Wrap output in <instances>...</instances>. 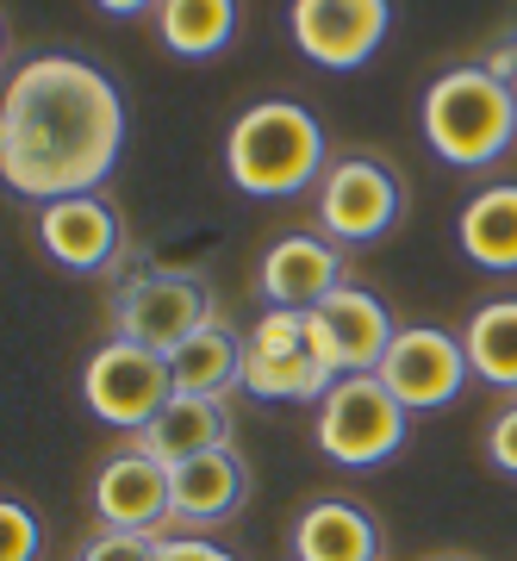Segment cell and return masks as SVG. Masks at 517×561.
Wrapping results in <instances>:
<instances>
[{"instance_id": "1", "label": "cell", "mask_w": 517, "mask_h": 561, "mask_svg": "<svg viewBox=\"0 0 517 561\" xmlns=\"http://www.w3.org/2000/svg\"><path fill=\"white\" fill-rule=\"evenodd\" d=\"M125 150V94L100 62L38 50L0 94V181L32 206L100 194Z\"/></svg>"}, {"instance_id": "2", "label": "cell", "mask_w": 517, "mask_h": 561, "mask_svg": "<svg viewBox=\"0 0 517 561\" xmlns=\"http://www.w3.org/2000/svg\"><path fill=\"white\" fill-rule=\"evenodd\" d=\"M324 169H331L324 125L299 101H256L225 131V175L250 201H294L306 187H319Z\"/></svg>"}, {"instance_id": "3", "label": "cell", "mask_w": 517, "mask_h": 561, "mask_svg": "<svg viewBox=\"0 0 517 561\" xmlns=\"http://www.w3.org/2000/svg\"><path fill=\"white\" fill-rule=\"evenodd\" d=\"M424 144L456 169H486L517 144V94L498 88L480 62L443 69L418 101Z\"/></svg>"}, {"instance_id": "4", "label": "cell", "mask_w": 517, "mask_h": 561, "mask_svg": "<svg viewBox=\"0 0 517 561\" xmlns=\"http://www.w3.org/2000/svg\"><path fill=\"white\" fill-rule=\"evenodd\" d=\"M412 437V412L387 393L380 375H343L312 412V443L337 468H380Z\"/></svg>"}, {"instance_id": "5", "label": "cell", "mask_w": 517, "mask_h": 561, "mask_svg": "<svg viewBox=\"0 0 517 561\" xmlns=\"http://www.w3.org/2000/svg\"><path fill=\"white\" fill-rule=\"evenodd\" d=\"M212 319V287L181 268H143V275L119 280L113 294V337L143 343L157 356H175L181 343H194Z\"/></svg>"}, {"instance_id": "6", "label": "cell", "mask_w": 517, "mask_h": 561, "mask_svg": "<svg viewBox=\"0 0 517 561\" xmlns=\"http://www.w3.org/2000/svg\"><path fill=\"white\" fill-rule=\"evenodd\" d=\"M81 400L100 424H113L125 437H143L150 419L175 400V368H169V356L143 350V343L106 337L81 362Z\"/></svg>"}, {"instance_id": "7", "label": "cell", "mask_w": 517, "mask_h": 561, "mask_svg": "<svg viewBox=\"0 0 517 561\" xmlns=\"http://www.w3.org/2000/svg\"><path fill=\"white\" fill-rule=\"evenodd\" d=\"M405 213V181L380 157H337L319 181V231L337 250L387 238Z\"/></svg>"}, {"instance_id": "8", "label": "cell", "mask_w": 517, "mask_h": 561, "mask_svg": "<svg viewBox=\"0 0 517 561\" xmlns=\"http://www.w3.org/2000/svg\"><path fill=\"white\" fill-rule=\"evenodd\" d=\"M399 324L387 312L375 287H361V280H343L337 294L319 306V312H306V350L331 368V375H375L387 350H393Z\"/></svg>"}, {"instance_id": "9", "label": "cell", "mask_w": 517, "mask_h": 561, "mask_svg": "<svg viewBox=\"0 0 517 561\" xmlns=\"http://www.w3.org/2000/svg\"><path fill=\"white\" fill-rule=\"evenodd\" d=\"M94 518L100 530H131V537H175V493L169 468L143 456L138 443H119L94 468Z\"/></svg>"}, {"instance_id": "10", "label": "cell", "mask_w": 517, "mask_h": 561, "mask_svg": "<svg viewBox=\"0 0 517 561\" xmlns=\"http://www.w3.org/2000/svg\"><path fill=\"white\" fill-rule=\"evenodd\" d=\"M375 375L387 381V393L405 412H437V405H449L461 387L474 381L461 337L443 331V324H399L393 350H387V362H380Z\"/></svg>"}, {"instance_id": "11", "label": "cell", "mask_w": 517, "mask_h": 561, "mask_svg": "<svg viewBox=\"0 0 517 561\" xmlns=\"http://www.w3.org/2000/svg\"><path fill=\"white\" fill-rule=\"evenodd\" d=\"M294 50L319 69H361L393 32L387 0H294Z\"/></svg>"}, {"instance_id": "12", "label": "cell", "mask_w": 517, "mask_h": 561, "mask_svg": "<svg viewBox=\"0 0 517 561\" xmlns=\"http://www.w3.org/2000/svg\"><path fill=\"white\" fill-rule=\"evenodd\" d=\"M349 268H343V250L324 231H287L262 250L256 287L275 312H319L331 294H337Z\"/></svg>"}, {"instance_id": "13", "label": "cell", "mask_w": 517, "mask_h": 561, "mask_svg": "<svg viewBox=\"0 0 517 561\" xmlns=\"http://www.w3.org/2000/svg\"><path fill=\"white\" fill-rule=\"evenodd\" d=\"M32 231H38L44 256L57 262V268H69V275H106L125 250V225L113 213V201H100V194L38 206Z\"/></svg>"}, {"instance_id": "14", "label": "cell", "mask_w": 517, "mask_h": 561, "mask_svg": "<svg viewBox=\"0 0 517 561\" xmlns=\"http://www.w3.org/2000/svg\"><path fill=\"white\" fill-rule=\"evenodd\" d=\"M169 493H175V530L181 537H206L212 524H225L250 493V468L238 449H212L169 468Z\"/></svg>"}, {"instance_id": "15", "label": "cell", "mask_w": 517, "mask_h": 561, "mask_svg": "<svg viewBox=\"0 0 517 561\" xmlns=\"http://www.w3.org/2000/svg\"><path fill=\"white\" fill-rule=\"evenodd\" d=\"M143 456H157L162 468H181L194 456H212V449H231V400H194V393H175L162 405L150 431L131 437Z\"/></svg>"}, {"instance_id": "16", "label": "cell", "mask_w": 517, "mask_h": 561, "mask_svg": "<svg viewBox=\"0 0 517 561\" xmlns=\"http://www.w3.org/2000/svg\"><path fill=\"white\" fill-rule=\"evenodd\" d=\"M294 561H380V524L356 500H312L294 518Z\"/></svg>"}, {"instance_id": "17", "label": "cell", "mask_w": 517, "mask_h": 561, "mask_svg": "<svg viewBox=\"0 0 517 561\" xmlns=\"http://www.w3.org/2000/svg\"><path fill=\"white\" fill-rule=\"evenodd\" d=\"M456 243L474 268L512 275L517 268V181H493V187H480L474 201L461 206Z\"/></svg>"}, {"instance_id": "18", "label": "cell", "mask_w": 517, "mask_h": 561, "mask_svg": "<svg viewBox=\"0 0 517 561\" xmlns=\"http://www.w3.org/2000/svg\"><path fill=\"white\" fill-rule=\"evenodd\" d=\"M175 393H194V400H231L243 387V337L231 324H206L194 343H181L175 356Z\"/></svg>"}, {"instance_id": "19", "label": "cell", "mask_w": 517, "mask_h": 561, "mask_svg": "<svg viewBox=\"0 0 517 561\" xmlns=\"http://www.w3.org/2000/svg\"><path fill=\"white\" fill-rule=\"evenodd\" d=\"M337 387V375L324 368L312 350H294V356H262L243 343V393L250 400H268V405H312Z\"/></svg>"}, {"instance_id": "20", "label": "cell", "mask_w": 517, "mask_h": 561, "mask_svg": "<svg viewBox=\"0 0 517 561\" xmlns=\"http://www.w3.org/2000/svg\"><path fill=\"white\" fill-rule=\"evenodd\" d=\"M461 350H468L474 381H486L517 400V300L474 306V319L461 324Z\"/></svg>"}, {"instance_id": "21", "label": "cell", "mask_w": 517, "mask_h": 561, "mask_svg": "<svg viewBox=\"0 0 517 561\" xmlns=\"http://www.w3.org/2000/svg\"><path fill=\"white\" fill-rule=\"evenodd\" d=\"M238 0H162L157 7V32L175 57L199 62V57H219L225 44L238 38Z\"/></svg>"}, {"instance_id": "22", "label": "cell", "mask_w": 517, "mask_h": 561, "mask_svg": "<svg viewBox=\"0 0 517 561\" xmlns=\"http://www.w3.org/2000/svg\"><path fill=\"white\" fill-rule=\"evenodd\" d=\"M44 524L32 518L25 500H0V561H38Z\"/></svg>"}, {"instance_id": "23", "label": "cell", "mask_w": 517, "mask_h": 561, "mask_svg": "<svg viewBox=\"0 0 517 561\" xmlns=\"http://www.w3.org/2000/svg\"><path fill=\"white\" fill-rule=\"evenodd\" d=\"M243 343L262 356H294V350H306V312H262Z\"/></svg>"}, {"instance_id": "24", "label": "cell", "mask_w": 517, "mask_h": 561, "mask_svg": "<svg viewBox=\"0 0 517 561\" xmlns=\"http://www.w3.org/2000/svg\"><path fill=\"white\" fill-rule=\"evenodd\" d=\"M76 561H157V537H131V530H100L81 542Z\"/></svg>"}, {"instance_id": "25", "label": "cell", "mask_w": 517, "mask_h": 561, "mask_svg": "<svg viewBox=\"0 0 517 561\" xmlns=\"http://www.w3.org/2000/svg\"><path fill=\"white\" fill-rule=\"evenodd\" d=\"M486 461L517 481V400H505L493 412V424H486Z\"/></svg>"}, {"instance_id": "26", "label": "cell", "mask_w": 517, "mask_h": 561, "mask_svg": "<svg viewBox=\"0 0 517 561\" xmlns=\"http://www.w3.org/2000/svg\"><path fill=\"white\" fill-rule=\"evenodd\" d=\"M157 561H238V556L219 549L212 537H181V530H175V537L157 542Z\"/></svg>"}, {"instance_id": "27", "label": "cell", "mask_w": 517, "mask_h": 561, "mask_svg": "<svg viewBox=\"0 0 517 561\" xmlns=\"http://www.w3.org/2000/svg\"><path fill=\"white\" fill-rule=\"evenodd\" d=\"M480 69H486V76H493L498 88H512V94H517V44H512V38L493 44V50L480 57Z\"/></svg>"}, {"instance_id": "28", "label": "cell", "mask_w": 517, "mask_h": 561, "mask_svg": "<svg viewBox=\"0 0 517 561\" xmlns=\"http://www.w3.org/2000/svg\"><path fill=\"white\" fill-rule=\"evenodd\" d=\"M437 561H468V556H437Z\"/></svg>"}, {"instance_id": "29", "label": "cell", "mask_w": 517, "mask_h": 561, "mask_svg": "<svg viewBox=\"0 0 517 561\" xmlns=\"http://www.w3.org/2000/svg\"><path fill=\"white\" fill-rule=\"evenodd\" d=\"M512 44H517V32H512Z\"/></svg>"}]
</instances>
